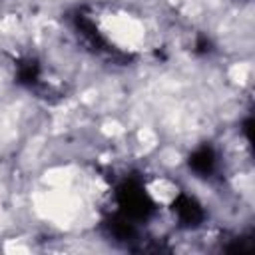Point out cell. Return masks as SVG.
Masks as SVG:
<instances>
[{"instance_id": "cell-1", "label": "cell", "mask_w": 255, "mask_h": 255, "mask_svg": "<svg viewBox=\"0 0 255 255\" xmlns=\"http://www.w3.org/2000/svg\"><path fill=\"white\" fill-rule=\"evenodd\" d=\"M189 165L193 167L195 173L207 177V175L215 169V155H213V151H211L209 147H201V149H197V151L191 155Z\"/></svg>"}]
</instances>
